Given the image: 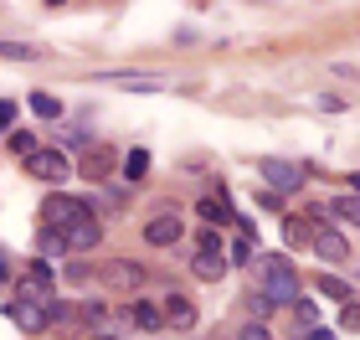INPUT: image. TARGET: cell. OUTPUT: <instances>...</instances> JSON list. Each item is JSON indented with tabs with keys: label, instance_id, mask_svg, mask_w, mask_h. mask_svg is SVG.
<instances>
[{
	"label": "cell",
	"instance_id": "23",
	"mask_svg": "<svg viewBox=\"0 0 360 340\" xmlns=\"http://www.w3.org/2000/svg\"><path fill=\"white\" fill-rule=\"evenodd\" d=\"M37 248H41L46 258H57V253H68V248H62V237H57V232H37Z\"/></svg>",
	"mask_w": 360,
	"mask_h": 340
},
{
	"label": "cell",
	"instance_id": "3",
	"mask_svg": "<svg viewBox=\"0 0 360 340\" xmlns=\"http://www.w3.org/2000/svg\"><path fill=\"white\" fill-rule=\"evenodd\" d=\"M46 310H52V304H41V299H11L6 304V320L21 335H41L46 325H52V315H46Z\"/></svg>",
	"mask_w": 360,
	"mask_h": 340
},
{
	"label": "cell",
	"instance_id": "17",
	"mask_svg": "<svg viewBox=\"0 0 360 340\" xmlns=\"http://www.w3.org/2000/svg\"><path fill=\"white\" fill-rule=\"evenodd\" d=\"M129 320H134L139 330H160V304H150V299L129 304Z\"/></svg>",
	"mask_w": 360,
	"mask_h": 340
},
{
	"label": "cell",
	"instance_id": "13",
	"mask_svg": "<svg viewBox=\"0 0 360 340\" xmlns=\"http://www.w3.org/2000/svg\"><path fill=\"white\" fill-rule=\"evenodd\" d=\"M98 242H103V222H83V227H72V232L68 237H62V248H68V253H88V248H98Z\"/></svg>",
	"mask_w": 360,
	"mask_h": 340
},
{
	"label": "cell",
	"instance_id": "26",
	"mask_svg": "<svg viewBox=\"0 0 360 340\" xmlns=\"http://www.w3.org/2000/svg\"><path fill=\"white\" fill-rule=\"evenodd\" d=\"M288 310H293V315H299V320H304V325H314V320H319V310H314V304H309V299H293V304H288Z\"/></svg>",
	"mask_w": 360,
	"mask_h": 340
},
{
	"label": "cell",
	"instance_id": "33",
	"mask_svg": "<svg viewBox=\"0 0 360 340\" xmlns=\"http://www.w3.org/2000/svg\"><path fill=\"white\" fill-rule=\"evenodd\" d=\"M217 340H226V335H217Z\"/></svg>",
	"mask_w": 360,
	"mask_h": 340
},
{
	"label": "cell",
	"instance_id": "2",
	"mask_svg": "<svg viewBox=\"0 0 360 340\" xmlns=\"http://www.w3.org/2000/svg\"><path fill=\"white\" fill-rule=\"evenodd\" d=\"M93 222V206L83 196H68V191H52V196L41 201V232H57V237H68L72 227H83Z\"/></svg>",
	"mask_w": 360,
	"mask_h": 340
},
{
	"label": "cell",
	"instance_id": "22",
	"mask_svg": "<svg viewBox=\"0 0 360 340\" xmlns=\"http://www.w3.org/2000/svg\"><path fill=\"white\" fill-rule=\"evenodd\" d=\"M330 212H335L340 222H355V217H360V206H355V196H340V201H330Z\"/></svg>",
	"mask_w": 360,
	"mask_h": 340
},
{
	"label": "cell",
	"instance_id": "6",
	"mask_svg": "<svg viewBox=\"0 0 360 340\" xmlns=\"http://www.w3.org/2000/svg\"><path fill=\"white\" fill-rule=\"evenodd\" d=\"M113 165H119V144H77V175H88V181H108Z\"/></svg>",
	"mask_w": 360,
	"mask_h": 340
},
{
	"label": "cell",
	"instance_id": "12",
	"mask_svg": "<svg viewBox=\"0 0 360 340\" xmlns=\"http://www.w3.org/2000/svg\"><path fill=\"white\" fill-rule=\"evenodd\" d=\"M103 284H113V289H139L144 284V268L134 263V258H119V263L103 268Z\"/></svg>",
	"mask_w": 360,
	"mask_h": 340
},
{
	"label": "cell",
	"instance_id": "8",
	"mask_svg": "<svg viewBox=\"0 0 360 340\" xmlns=\"http://www.w3.org/2000/svg\"><path fill=\"white\" fill-rule=\"evenodd\" d=\"M257 170H263V181H268V186H278V191H304V170L293 165V160L268 155V160H257Z\"/></svg>",
	"mask_w": 360,
	"mask_h": 340
},
{
	"label": "cell",
	"instance_id": "16",
	"mask_svg": "<svg viewBox=\"0 0 360 340\" xmlns=\"http://www.w3.org/2000/svg\"><path fill=\"white\" fill-rule=\"evenodd\" d=\"M195 212H201V222H217V227L232 222V206H226V196H206L201 206H195Z\"/></svg>",
	"mask_w": 360,
	"mask_h": 340
},
{
	"label": "cell",
	"instance_id": "24",
	"mask_svg": "<svg viewBox=\"0 0 360 340\" xmlns=\"http://www.w3.org/2000/svg\"><path fill=\"white\" fill-rule=\"evenodd\" d=\"M0 57H15V62H31L37 52L31 46H21V42H0Z\"/></svg>",
	"mask_w": 360,
	"mask_h": 340
},
{
	"label": "cell",
	"instance_id": "1",
	"mask_svg": "<svg viewBox=\"0 0 360 340\" xmlns=\"http://www.w3.org/2000/svg\"><path fill=\"white\" fill-rule=\"evenodd\" d=\"M257 294H263L273 310H283V304L299 299V273H293V263H288L283 253L257 258Z\"/></svg>",
	"mask_w": 360,
	"mask_h": 340
},
{
	"label": "cell",
	"instance_id": "25",
	"mask_svg": "<svg viewBox=\"0 0 360 340\" xmlns=\"http://www.w3.org/2000/svg\"><path fill=\"white\" fill-rule=\"evenodd\" d=\"M62 279H68V284H72V289H83V284H88V279H93V273H88V268H83V263H68V268H62Z\"/></svg>",
	"mask_w": 360,
	"mask_h": 340
},
{
	"label": "cell",
	"instance_id": "18",
	"mask_svg": "<svg viewBox=\"0 0 360 340\" xmlns=\"http://www.w3.org/2000/svg\"><path fill=\"white\" fill-rule=\"evenodd\" d=\"M309 237H314V232H309V217H288L283 222V242H288V248H304Z\"/></svg>",
	"mask_w": 360,
	"mask_h": 340
},
{
	"label": "cell",
	"instance_id": "28",
	"mask_svg": "<svg viewBox=\"0 0 360 340\" xmlns=\"http://www.w3.org/2000/svg\"><path fill=\"white\" fill-rule=\"evenodd\" d=\"M237 340H273V335H268L263 325H242V335H237Z\"/></svg>",
	"mask_w": 360,
	"mask_h": 340
},
{
	"label": "cell",
	"instance_id": "5",
	"mask_svg": "<svg viewBox=\"0 0 360 340\" xmlns=\"http://www.w3.org/2000/svg\"><path fill=\"white\" fill-rule=\"evenodd\" d=\"M191 273L201 284H217L221 273H226V253H221L217 232H201V248H195V258H191Z\"/></svg>",
	"mask_w": 360,
	"mask_h": 340
},
{
	"label": "cell",
	"instance_id": "31",
	"mask_svg": "<svg viewBox=\"0 0 360 340\" xmlns=\"http://www.w3.org/2000/svg\"><path fill=\"white\" fill-rule=\"evenodd\" d=\"M304 340H335V335H330V330H309Z\"/></svg>",
	"mask_w": 360,
	"mask_h": 340
},
{
	"label": "cell",
	"instance_id": "29",
	"mask_svg": "<svg viewBox=\"0 0 360 340\" xmlns=\"http://www.w3.org/2000/svg\"><path fill=\"white\" fill-rule=\"evenodd\" d=\"M11 144H15L21 155H31V150H37V139H31V134H11Z\"/></svg>",
	"mask_w": 360,
	"mask_h": 340
},
{
	"label": "cell",
	"instance_id": "27",
	"mask_svg": "<svg viewBox=\"0 0 360 340\" xmlns=\"http://www.w3.org/2000/svg\"><path fill=\"white\" fill-rule=\"evenodd\" d=\"M11 124H15V103H6V99H0V134H6Z\"/></svg>",
	"mask_w": 360,
	"mask_h": 340
},
{
	"label": "cell",
	"instance_id": "4",
	"mask_svg": "<svg viewBox=\"0 0 360 340\" xmlns=\"http://www.w3.org/2000/svg\"><path fill=\"white\" fill-rule=\"evenodd\" d=\"M26 170L37 175V181H46V186H62L72 175V160H68V150H31Z\"/></svg>",
	"mask_w": 360,
	"mask_h": 340
},
{
	"label": "cell",
	"instance_id": "21",
	"mask_svg": "<svg viewBox=\"0 0 360 340\" xmlns=\"http://www.w3.org/2000/svg\"><path fill=\"white\" fill-rule=\"evenodd\" d=\"M319 289H324L330 299H345V304H350V289H345V279H335V273H324V279H319Z\"/></svg>",
	"mask_w": 360,
	"mask_h": 340
},
{
	"label": "cell",
	"instance_id": "11",
	"mask_svg": "<svg viewBox=\"0 0 360 340\" xmlns=\"http://www.w3.org/2000/svg\"><path fill=\"white\" fill-rule=\"evenodd\" d=\"M21 299H41V304H52V263H31V273L21 279Z\"/></svg>",
	"mask_w": 360,
	"mask_h": 340
},
{
	"label": "cell",
	"instance_id": "7",
	"mask_svg": "<svg viewBox=\"0 0 360 340\" xmlns=\"http://www.w3.org/2000/svg\"><path fill=\"white\" fill-rule=\"evenodd\" d=\"M309 248H314L330 268H345V263H350V237H345V232H335V227H319V232L309 237Z\"/></svg>",
	"mask_w": 360,
	"mask_h": 340
},
{
	"label": "cell",
	"instance_id": "19",
	"mask_svg": "<svg viewBox=\"0 0 360 340\" xmlns=\"http://www.w3.org/2000/svg\"><path fill=\"white\" fill-rule=\"evenodd\" d=\"M31 113H41V119H57V113H62V99H57V93H31Z\"/></svg>",
	"mask_w": 360,
	"mask_h": 340
},
{
	"label": "cell",
	"instance_id": "10",
	"mask_svg": "<svg viewBox=\"0 0 360 340\" xmlns=\"http://www.w3.org/2000/svg\"><path fill=\"white\" fill-rule=\"evenodd\" d=\"M180 232H186V227H180L175 212H155L150 222H144V242H150V248H175Z\"/></svg>",
	"mask_w": 360,
	"mask_h": 340
},
{
	"label": "cell",
	"instance_id": "14",
	"mask_svg": "<svg viewBox=\"0 0 360 340\" xmlns=\"http://www.w3.org/2000/svg\"><path fill=\"white\" fill-rule=\"evenodd\" d=\"M226 263H237V268L257 263V237H252V232H237V242L226 248Z\"/></svg>",
	"mask_w": 360,
	"mask_h": 340
},
{
	"label": "cell",
	"instance_id": "9",
	"mask_svg": "<svg viewBox=\"0 0 360 340\" xmlns=\"http://www.w3.org/2000/svg\"><path fill=\"white\" fill-rule=\"evenodd\" d=\"M160 325L165 330H195V304L186 299V294H165V304H160Z\"/></svg>",
	"mask_w": 360,
	"mask_h": 340
},
{
	"label": "cell",
	"instance_id": "30",
	"mask_svg": "<svg viewBox=\"0 0 360 340\" xmlns=\"http://www.w3.org/2000/svg\"><path fill=\"white\" fill-rule=\"evenodd\" d=\"M6 279H11V253L0 248V284H6Z\"/></svg>",
	"mask_w": 360,
	"mask_h": 340
},
{
	"label": "cell",
	"instance_id": "32",
	"mask_svg": "<svg viewBox=\"0 0 360 340\" xmlns=\"http://www.w3.org/2000/svg\"><path fill=\"white\" fill-rule=\"evenodd\" d=\"M98 340H113V335H98Z\"/></svg>",
	"mask_w": 360,
	"mask_h": 340
},
{
	"label": "cell",
	"instance_id": "15",
	"mask_svg": "<svg viewBox=\"0 0 360 340\" xmlns=\"http://www.w3.org/2000/svg\"><path fill=\"white\" fill-rule=\"evenodd\" d=\"M144 175H150V150H129V155H124V181L139 186Z\"/></svg>",
	"mask_w": 360,
	"mask_h": 340
},
{
	"label": "cell",
	"instance_id": "20",
	"mask_svg": "<svg viewBox=\"0 0 360 340\" xmlns=\"http://www.w3.org/2000/svg\"><path fill=\"white\" fill-rule=\"evenodd\" d=\"M248 315H252V325H263V320L273 315V304H268L263 294H257V289H252V294H248Z\"/></svg>",
	"mask_w": 360,
	"mask_h": 340
}]
</instances>
